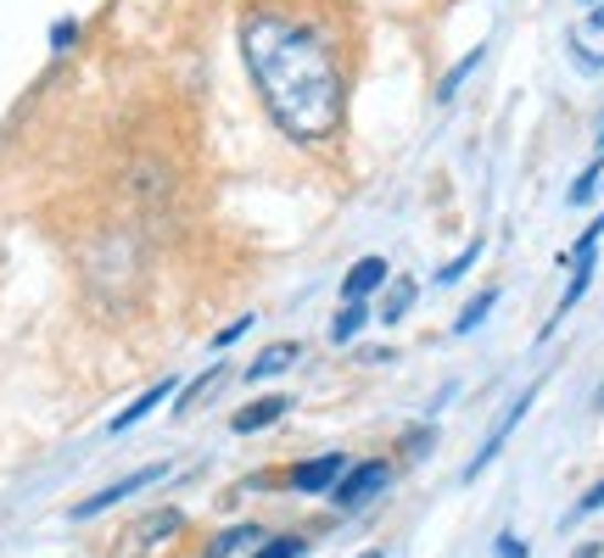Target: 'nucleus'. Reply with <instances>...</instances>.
Returning <instances> with one entry per match:
<instances>
[{"label":"nucleus","mask_w":604,"mask_h":558,"mask_svg":"<svg viewBox=\"0 0 604 558\" xmlns=\"http://www.w3.org/2000/svg\"><path fill=\"white\" fill-rule=\"evenodd\" d=\"M174 391H180V380H174V375H168V380H157V386H146V391H140V397H135V403H129V408H124V414H118L107 430H113V436H124V430L146 425V419H151V414H157L168 397H174Z\"/></svg>","instance_id":"7"},{"label":"nucleus","mask_w":604,"mask_h":558,"mask_svg":"<svg viewBox=\"0 0 604 558\" xmlns=\"http://www.w3.org/2000/svg\"><path fill=\"white\" fill-rule=\"evenodd\" d=\"M303 552H308V541H303V536H275V541L257 547L252 558H303Z\"/></svg>","instance_id":"19"},{"label":"nucleus","mask_w":604,"mask_h":558,"mask_svg":"<svg viewBox=\"0 0 604 558\" xmlns=\"http://www.w3.org/2000/svg\"><path fill=\"white\" fill-rule=\"evenodd\" d=\"M587 29H604V0H593V12H587Z\"/></svg>","instance_id":"26"},{"label":"nucleus","mask_w":604,"mask_h":558,"mask_svg":"<svg viewBox=\"0 0 604 558\" xmlns=\"http://www.w3.org/2000/svg\"><path fill=\"white\" fill-rule=\"evenodd\" d=\"M297 357H303V346H297V341H269L264 352H257V357L246 363V386H257V380H280L286 368H297Z\"/></svg>","instance_id":"8"},{"label":"nucleus","mask_w":604,"mask_h":558,"mask_svg":"<svg viewBox=\"0 0 604 558\" xmlns=\"http://www.w3.org/2000/svg\"><path fill=\"white\" fill-rule=\"evenodd\" d=\"M219 386H224V375H219V368H208V375H202V380H197V386H191V391L180 397V414H191V408H197L202 397H213Z\"/></svg>","instance_id":"20"},{"label":"nucleus","mask_w":604,"mask_h":558,"mask_svg":"<svg viewBox=\"0 0 604 558\" xmlns=\"http://www.w3.org/2000/svg\"><path fill=\"white\" fill-rule=\"evenodd\" d=\"M353 463H348V452H319V458H308V463H297V470L286 475L292 481V492H303V497H319V492H330L341 475H348Z\"/></svg>","instance_id":"5"},{"label":"nucleus","mask_w":604,"mask_h":558,"mask_svg":"<svg viewBox=\"0 0 604 558\" xmlns=\"http://www.w3.org/2000/svg\"><path fill=\"white\" fill-rule=\"evenodd\" d=\"M593 146H598V151H604V118H598V135H593Z\"/></svg>","instance_id":"29"},{"label":"nucleus","mask_w":604,"mask_h":558,"mask_svg":"<svg viewBox=\"0 0 604 558\" xmlns=\"http://www.w3.org/2000/svg\"><path fill=\"white\" fill-rule=\"evenodd\" d=\"M571 62H576V73H587V78H604V56H598V51H587L576 34H571Z\"/></svg>","instance_id":"21"},{"label":"nucleus","mask_w":604,"mask_h":558,"mask_svg":"<svg viewBox=\"0 0 604 558\" xmlns=\"http://www.w3.org/2000/svg\"><path fill=\"white\" fill-rule=\"evenodd\" d=\"M476 262H481V240H470V246H465L454 262H443V268H437V286H459V279H465Z\"/></svg>","instance_id":"16"},{"label":"nucleus","mask_w":604,"mask_h":558,"mask_svg":"<svg viewBox=\"0 0 604 558\" xmlns=\"http://www.w3.org/2000/svg\"><path fill=\"white\" fill-rule=\"evenodd\" d=\"M498 308V286H487V291H476L465 308H459V319H454V335H476L481 324H487V313Z\"/></svg>","instance_id":"11"},{"label":"nucleus","mask_w":604,"mask_h":558,"mask_svg":"<svg viewBox=\"0 0 604 558\" xmlns=\"http://www.w3.org/2000/svg\"><path fill=\"white\" fill-rule=\"evenodd\" d=\"M73 40H78V23H73V18H62V23L51 29V51H67Z\"/></svg>","instance_id":"24"},{"label":"nucleus","mask_w":604,"mask_h":558,"mask_svg":"<svg viewBox=\"0 0 604 558\" xmlns=\"http://www.w3.org/2000/svg\"><path fill=\"white\" fill-rule=\"evenodd\" d=\"M431 436H437L431 425H425V430H414V436H409V452H425V447H431Z\"/></svg>","instance_id":"25"},{"label":"nucleus","mask_w":604,"mask_h":558,"mask_svg":"<svg viewBox=\"0 0 604 558\" xmlns=\"http://www.w3.org/2000/svg\"><path fill=\"white\" fill-rule=\"evenodd\" d=\"M538 391H543V380H532V386H527L521 397H515V403H509V408L498 414V425L487 430V441H481V447H476V458L465 463V481H481V475L492 470V458L504 452V441H509L515 430H521V419L532 414V403H538Z\"/></svg>","instance_id":"3"},{"label":"nucleus","mask_w":604,"mask_h":558,"mask_svg":"<svg viewBox=\"0 0 604 558\" xmlns=\"http://www.w3.org/2000/svg\"><path fill=\"white\" fill-rule=\"evenodd\" d=\"M252 324H257V319H252V313H246V319H235V324H224V330H219V335H213V352H224V346H230V341H241V335H246V330H252Z\"/></svg>","instance_id":"22"},{"label":"nucleus","mask_w":604,"mask_h":558,"mask_svg":"<svg viewBox=\"0 0 604 558\" xmlns=\"http://www.w3.org/2000/svg\"><path fill=\"white\" fill-rule=\"evenodd\" d=\"M364 324H370V302H341V313L330 319V341L348 346V341H359Z\"/></svg>","instance_id":"12"},{"label":"nucleus","mask_w":604,"mask_h":558,"mask_svg":"<svg viewBox=\"0 0 604 558\" xmlns=\"http://www.w3.org/2000/svg\"><path fill=\"white\" fill-rule=\"evenodd\" d=\"M359 558H381V552H359Z\"/></svg>","instance_id":"30"},{"label":"nucleus","mask_w":604,"mask_h":558,"mask_svg":"<svg viewBox=\"0 0 604 558\" xmlns=\"http://www.w3.org/2000/svg\"><path fill=\"white\" fill-rule=\"evenodd\" d=\"M392 279V268H386V257H359L353 268H348V279H341V302H370L381 286Z\"/></svg>","instance_id":"6"},{"label":"nucleus","mask_w":604,"mask_h":558,"mask_svg":"<svg viewBox=\"0 0 604 558\" xmlns=\"http://www.w3.org/2000/svg\"><path fill=\"white\" fill-rule=\"evenodd\" d=\"M241 51H246V67L257 78V96H264L269 118L292 140L336 135L348 84H341V62L330 40L314 23L286 18V12H252L241 23Z\"/></svg>","instance_id":"1"},{"label":"nucleus","mask_w":604,"mask_h":558,"mask_svg":"<svg viewBox=\"0 0 604 558\" xmlns=\"http://www.w3.org/2000/svg\"><path fill=\"white\" fill-rule=\"evenodd\" d=\"M481 62H487V45L465 51V56H459V67H454V73L443 78V89H437V101H454V96H459V84H465V78H470V73L481 67Z\"/></svg>","instance_id":"15"},{"label":"nucleus","mask_w":604,"mask_h":558,"mask_svg":"<svg viewBox=\"0 0 604 558\" xmlns=\"http://www.w3.org/2000/svg\"><path fill=\"white\" fill-rule=\"evenodd\" d=\"M492 547H498V558H527V541L515 536V530H498V541H492Z\"/></svg>","instance_id":"23"},{"label":"nucleus","mask_w":604,"mask_h":558,"mask_svg":"<svg viewBox=\"0 0 604 558\" xmlns=\"http://www.w3.org/2000/svg\"><path fill=\"white\" fill-rule=\"evenodd\" d=\"M386 486H392V463H386V458H364V463H353V470L330 486V503H336L341 514H359V508H370Z\"/></svg>","instance_id":"2"},{"label":"nucleus","mask_w":604,"mask_h":558,"mask_svg":"<svg viewBox=\"0 0 604 558\" xmlns=\"http://www.w3.org/2000/svg\"><path fill=\"white\" fill-rule=\"evenodd\" d=\"M576 558H598V541H587V547H582V552H576Z\"/></svg>","instance_id":"27"},{"label":"nucleus","mask_w":604,"mask_h":558,"mask_svg":"<svg viewBox=\"0 0 604 558\" xmlns=\"http://www.w3.org/2000/svg\"><path fill=\"white\" fill-rule=\"evenodd\" d=\"M414 302H420L414 279H386V286H381V324H403Z\"/></svg>","instance_id":"10"},{"label":"nucleus","mask_w":604,"mask_h":558,"mask_svg":"<svg viewBox=\"0 0 604 558\" xmlns=\"http://www.w3.org/2000/svg\"><path fill=\"white\" fill-rule=\"evenodd\" d=\"M174 530H180V514H174V508H157L151 519H140L135 541H157V536H174Z\"/></svg>","instance_id":"17"},{"label":"nucleus","mask_w":604,"mask_h":558,"mask_svg":"<svg viewBox=\"0 0 604 558\" xmlns=\"http://www.w3.org/2000/svg\"><path fill=\"white\" fill-rule=\"evenodd\" d=\"M598 179H604V151H598V157H593V162H587V168H582V173L571 179L565 202H571V207H587V202L598 196Z\"/></svg>","instance_id":"14"},{"label":"nucleus","mask_w":604,"mask_h":558,"mask_svg":"<svg viewBox=\"0 0 604 558\" xmlns=\"http://www.w3.org/2000/svg\"><path fill=\"white\" fill-rule=\"evenodd\" d=\"M280 414H292V397H257L252 408H241L235 419H230V430L235 436H252V430H269Z\"/></svg>","instance_id":"9"},{"label":"nucleus","mask_w":604,"mask_h":558,"mask_svg":"<svg viewBox=\"0 0 604 558\" xmlns=\"http://www.w3.org/2000/svg\"><path fill=\"white\" fill-rule=\"evenodd\" d=\"M241 547H264V530H257V525H235V530L213 536V547H208L202 558H235Z\"/></svg>","instance_id":"13"},{"label":"nucleus","mask_w":604,"mask_h":558,"mask_svg":"<svg viewBox=\"0 0 604 558\" xmlns=\"http://www.w3.org/2000/svg\"><path fill=\"white\" fill-rule=\"evenodd\" d=\"M598 508H604V481H593V486L582 492V503H576V508H571V514L560 519V525L571 530V525H582V519H587V514H598Z\"/></svg>","instance_id":"18"},{"label":"nucleus","mask_w":604,"mask_h":558,"mask_svg":"<svg viewBox=\"0 0 604 558\" xmlns=\"http://www.w3.org/2000/svg\"><path fill=\"white\" fill-rule=\"evenodd\" d=\"M157 481H168V463H151V470H135V475H124L118 486H107V492H96V497L73 503V508H67V519H96V514H107V508H118V503L140 497V492H146V486H157Z\"/></svg>","instance_id":"4"},{"label":"nucleus","mask_w":604,"mask_h":558,"mask_svg":"<svg viewBox=\"0 0 604 558\" xmlns=\"http://www.w3.org/2000/svg\"><path fill=\"white\" fill-rule=\"evenodd\" d=\"M593 408H598V414H604V380H598V397H593Z\"/></svg>","instance_id":"28"}]
</instances>
